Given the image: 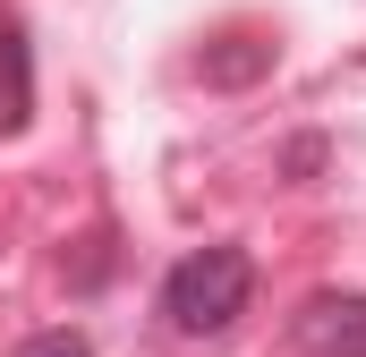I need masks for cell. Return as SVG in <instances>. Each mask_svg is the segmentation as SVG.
I'll use <instances>...</instances> for the list:
<instances>
[{
	"mask_svg": "<svg viewBox=\"0 0 366 357\" xmlns=\"http://www.w3.org/2000/svg\"><path fill=\"white\" fill-rule=\"evenodd\" d=\"M247 298H256V256L230 238H213V247H196L162 272V323L179 341H222L247 315Z\"/></svg>",
	"mask_w": 366,
	"mask_h": 357,
	"instance_id": "6da1fadb",
	"label": "cell"
},
{
	"mask_svg": "<svg viewBox=\"0 0 366 357\" xmlns=\"http://www.w3.org/2000/svg\"><path fill=\"white\" fill-rule=\"evenodd\" d=\"M298 357H366V289H315L290 323Z\"/></svg>",
	"mask_w": 366,
	"mask_h": 357,
	"instance_id": "7a4b0ae2",
	"label": "cell"
},
{
	"mask_svg": "<svg viewBox=\"0 0 366 357\" xmlns=\"http://www.w3.org/2000/svg\"><path fill=\"white\" fill-rule=\"evenodd\" d=\"M26 128H34V43L0 9V136H26Z\"/></svg>",
	"mask_w": 366,
	"mask_h": 357,
	"instance_id": "3957f363",
	"label": "cell"
},
{
	"mask_svg": "<svg viewBox=\"0 0 366 357\" xmlns=\"http://www.w3.org/2000/svg\"><path fill=\"white\" fill-rule=\"evenodd\" d=\"M204 86H247V77H264L273 69V43H256V34H222V43H204Z\"/></svg>",
	"mask_w": 366,
	"mask_h": 357,
	"instance_id": "277c9868",
	"label": "cell"
},
{
	"mask_svg": "<svg viewBox=\"0 0 366 357\" xmlns=\"http://www.w3.org/2000/svg\"><path fill=\"white\" fill-rule=\"evenodd\" d=\"M17 357H94V349H86V332H69V323H51V332H34V341H26Z\"/></svg>",
	"mask_w": 366,
	"mask_h": 357,
	"instance_id": "5b68a950",
	"label": "cell"
}]
</instances>
